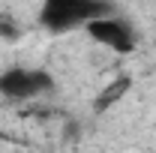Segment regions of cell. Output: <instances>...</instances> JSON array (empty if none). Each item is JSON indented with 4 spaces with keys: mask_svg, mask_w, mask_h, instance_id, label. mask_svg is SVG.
Returning a JSON list of instances; mask_svg holds the SVG:
<instances>
[{
    "mask_svg": "<svg viewBox=\"0 0 156 153\" xmlns=\"http://www.w3.org/2000/svg\"><path fill=\"white\" fill-rule=\"evenodd\" d=\"M84 33L93 39L96 45L108 48V51H114V54H132V51L138 48L135 27H132L126 18L114 15V12H105V15L93 18L87 27H84Z\"/></svg>",
    "mask_w": 156,
    "mask_h": 153,
    "instance_id": "obj_3",
    "label": "cell"
},
{
    "mask_svg": "<svg viewBox=\"0 0 156 153\" xmlns=\"http://www.w3.org/2000/svg\"><path fill=\"white\" fill-rule=\"evenodd\" d=\"M3 138H6V132H3V126H0V141H3Z\"/></svg>",
    "mask_w": 156,
    "mask_h": 153,
    "instance_id": "obj_5",
    "label": "cell"
},
{
    "mask_svg": "<svg viewBox=\"0 0 156 153\" xmlns=\"http://www.w3.org/2000/svg\"><path fill=\"white\" fill-rule=\"evenodd\" d=\"M111 12L108 0H42L39 6V24L48 33H72V30H84L87 24L99 15Z\"/></svg>",
    "mask_w": 156,
    "mask_h": 153,
    "instance_id": "obj_1",
    "label": "cell"
},
{
    "mask_svg": "<svg viewBox=\"0 0 156 153\" xmlns=\"http://www.w3.org/2000/svg\"><path fill=\"white\" fill-rule=\"evenodd\" d=\"M51 90H54V78L39 66H9L0 72V96L6 99L24 102V99L45 96Z\"/></svg>",
    "mask_w": 156,
    "mask_h": 153,
    "instance_id": "obj_2",
    "label": "cell"
},
{
    "mask_svg": "<svg viewBox=\"0 0 156 153\" xmlns=\"http://www.w3.org/2000/svg\"><path fill=\"white\" fill-rule=\"evenodd\" d=\"M129 87H132V78H129V75H117L114 81H108V84L99 90V96L93 99V111H96V114H102V111L114 108L117 102L129 93Z\"/></svg>",
    "mask_w": 156,
    "mask_h": 153,
    "instance_id": "obj_4",
    "label": "cell"
}]
</instances>
